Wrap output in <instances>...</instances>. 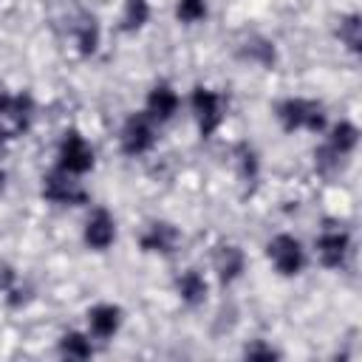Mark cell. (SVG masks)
I'll return each mask as SVG.
<instances>
[{
    "instance_id": "2e32d148",
    "label": "cell",
    "mask_w": 362,
    "mask_h": 362,
    "mask_svg": "<svg viewBox=\"0 0 362 362\" xmlns=\"http://www.w3.org/2000/svg\"><path fill=\"white\" fill-rule=\"evenodd\" d=\"M59 354L68 356V359H88V356L93 354L90 334H88V337H85V334H76V331L65 334V337L59 339Z\"/></svg>"
},
{
    "instance_id": "ac0fdd59",
    "label": "cell",
    "mask_w": 362,
    "mask_h": 362,
    "mask_svg": "<svg viewBox=\"0 0 362 362\" xmlns=\"http://www.w3.org/2000/svg\"><path fill=\"white\" fill-rule=\"evenodd\" d=\"M175 17L181 23H201L206 17V0H178L175 6Z\"/></svg>"
},
{
    "instance_id": "8fae6325",
    "label": "cell",
    "mask_w": 362,
    "mask_h": 362,
    "mask_svg": "<svg viewBox=\"0 0 362 362\" xmlns=\"http://www.w3.org/2000/svg\"><path fill=\"white\" fill-rule=\"evenodd\" d=\"M181 235L173 223L167 221H156L147 226V232L141 235V249L144 252H158V255H170L175 246H178Z\"/></svg>"
},
{
    "instance_id": "e0dca14e",
    "label": "cell",
    "mask_w": 362,
    "mask_h": 362,
    "mask_svg": "<svg viewBox=\"0 0 362 362\" xmlns=\"http://www.w3.org/2000/svg\"><path fill=\"white\" fill-rule=\"evenodd\" d=\"M150 20V3L147 0H124V11H122V28L124 31H136Z\"/></svg>"
},
{
    "instance_id": "5b68a950",
    "label": "cell",
    "mask_w": 362,
    "mask_h": 362,
    "mask_svg": "<svg viewBox=\"0 0 362 362\" xmlns=\"http://www.w3.org/2000/svg\"><path fill=\"white\" fill-rule=\"evenodd\" d=\"M79 175H71L65 170H54L42 178V198H48L51 204H62V206H76L88 201V192L82 189V184L76 181Z\"/></svg>"
},
{
    "instance_id": "30bf717a",
    "label": "cell",
    "mask_w": 362,
    "mask_h": 362,
    "mask_svg": "<svg viewBox=\"0 0 362 362\" xmlns=\"http://www.w3.org/2000/svg\"><path fill=\"white\" fill-rule=\"evenodd\" d=\"M122 325V308L113 303H99L88 311V331L96 339H110Z\"/></svg>"
},
{
    "instance_id": "9c48e42d",
    "label": "cell",
    "mask_w": 362,
    "mask_h": 362,
    "mask_svg": "<svg viewBox=\"0 0 362 362\" xmlns=\"http://www.w3.org/2000/svg\"><path fill=\"white\" fill-rule=\"evenodd\" d=\"M82 238H85V243H88L90 249L105 252V249L116 240V221H113V215H110L107 209H96V212L88 218Z\"/></svg>"
},
{
    "instance_id": "9a60e30c",
    "label": "cell",
    "mask_w": 362,
    "mask_h": 362,
    "mask_svg": "<svg viewBox=\"0 0 362 362\" xmlns=\"http://www.w3.org/2000/svg\"><path fill=\"white\" fill-rule=\"evenodd\" d=\"M356 141H359V130H356V124H351V122H337L334 124V130H331V139H328V147L334 150V153H339V156H348L354 147H356Z\"/></svg>"
},
{
    "instance_id": "3957f363",
    "label": "cell",
    "mask_w": 362,
    "mask_h": 362,
    "mask_svg": "<svg viewBox=\"0 0 362 362\" xmlns=\"http://www.w3.org/2000/svg\"><path fill=\"white\" fill-rule=\"evenodd\" d=\"M266 255L272 260V266L291 277V274H300L303 266H305V252H303V243L294 238V235H274L269 243H266Z\"/></svg>"
},
{
    "instance_id": "52a82bcc",
    "label": "cell",
    "mask_w": 362,
    "mask_h": 362,
    "mask_svg": "<svg viewBox=\"0 0 362 362\" xmlns=\"http://www.w3.org/2000/svg\"><path fill=\"white\" fill-rule=\"evenodd\" d=\"M119 141H122V153H127V156H144V153L153 150V144H156L153 119H150L147 113H133V116H127Z\"/></svg>"
},
{
    "instance_id": "7a4b0ae2",
    "label": "cell",
    "mask_w": 362,
    "mask_h": 362,
    "mask_svg": "<svg viewBox=\"0 0 362 362\" xmlns=\"http://www.w3.org/2000/svg\"><path fill=\"white\" fill-rule=\"evenodd\" d=\"M31 99L25 93H0V139H17L28 130Z\"/></svg>"
},
{
    "instance_id": "ba28073f",
    "label": "cell",
    "mask_w": 362,
    "mask_h": 362,
    "mask_svg": "<svg viewBox=\"0 0 362 362\" xmlns=\"http://www.w3.org/2000/svg\"><path fill=\"white\" fill-rule=\"evenodd\" d=\"M348 249H351V238L342 229H325L317 238V257L328 269H339L348 257Z\"/></svg>"
},
{
    "instance_id": "ffe728a7",
    "label": "cell",
    "mask_w": 362,
    "mask_h": 362,
    "mask_svg": "<svg viewBox=\"0 0 362 362\" xmlns=\"http://www.w3.org/2000/svg\"><path fill=\"white\" fill-rule=\"evenodd\" d=\"M243 354H246V356H263V359L277 356V351H274V348H266V345H249Z\"/></svg>"
},
{
    "instance_id": "7c38bea8",
    "label": "cell",
    "mask_w": 362,
    "mask_h": 362,
    "mask_svg": "<svg viewBox=\"0 0 362 362\" xmlns=\"http://www.w3.org/2000/svg\"><path fill=\"white\" fill-rule=\"evenodd\" d=\"M175 110H178V93L170 85H156L147 93V110L144 113L153 122H167V119H173Z\"/></svg>"
},
{
    "instance_id": "277c9868",
    "label": "cell",
    "mask_w": 362,
    "mask_h": 362,
    "mask_svg": "<svg viewBox=\"0 0 362 362\" xmlns=\"http://www.w3.org/2000/svg\"><path fill=\"white\" fill-rule=\"evenodd\" d=\"M93 167V147L79 130H68L59 141V170L71 175H85Z\"/></svg>"
},
{
    "instance_id": "4fadbf2b",
    "label": "cell",
    "mask_w": 362,
    "mask_h": 362,
    "mask_svg": "<svg viewBox=\"0 0 362 362\" xmlns=\"http://www.w3.org/2000/svg\"><path fill=\"white\" fill-rule=\"evenodd\" d=\"M215 272L221 283H232L243 272V252L238 246H221L215 252Z\"/></svg>"
},
{
    "instance_id": "44dd1931",
    "label": "cell",
    "mask_w": 362,
    "mask_h": 362,
    "mask_svg": "<svg viewBox=\"0 0 362 362\" xmlns=\"http://www.w3.org/2000/svg\"><path fill=\"white\" fill-rule=\"evenodd\" d=\"M3 181H6V175H3V170H0V189H3Z\"/></svg>"
},
{
    "instance_id": "6da1fadb",
    "label": "cell",
    "mask_w": 362,
    "mask_h": 362,
    "mask_svg": "<svg viewBox=\"0 0 362 362\" xmlns=\"http://www.w3.org/2000/svg\"><path fill=\"white\" fill-rule=\"evenodd\" d=\"M277 119L280 124L291 130H322L325 127V113L317 102L308 99H286L277 105Z\"/></svg>"
},
{
    "instance_id": "5bb4252c",
    "label": "cell",
    "mask_w": 362,
    "mask_h": 362,
    "mask_svg": "<svg viewBox=\"0 0 362 362\" xmlns=\"http://www.w3.org/2000/svg\"><path fill=\"white\" fill-rule=\"evenodd\" d=\"M178 294L187 305H198L206 300V280L198 269H187L181 277H178Z\"/></svg>"
},
{
    "instance_id": "8992f818",
    "label": "cell",
    "mask_w": 362,
    "mask_h": 362,
    "mask_svg": "<svg viewBox=\"0 0 362 362\" xmlns=\"http://www.w3.org/2000/svg\"><path fill=\"white\" fill-rule=\"evenodd\" d=\"M192 110H195L201 136L209 139L221 127V122H223V96L209 90V88H204V85H198L192 90Z\"/></svg>"
},
{
    "instance_id": "d6986e66",
    "label": "cell",
    "mask_w": 362,
    "mask_h": 362,
    "mask_svg": "<svg viewBox=\"0 0 362 362\" xmlns=\"http://www.w3.org/2000/svg\"><path fill=\"white\" fill-rule=\"evenodd\" d=\"M339 40L348 45V51H359V42H362V34H359V17L356 14H351V17H345L342 23H339Z\"/></svg>"
}]
</instances>
